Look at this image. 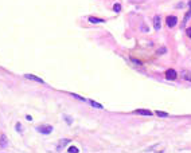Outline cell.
Wrapping results in <instances>:
<instances>
[{
  "label": "cell",
  "mask_w": 191,
  "mask_h": 153,
  "mask_svg": "<svg viewBox=\"0 0 191 153\" xmlns=\"http://www.w3.org/2000/svg\"><path fill=\"white\" fill-rule=\"evenodd\" d=\"M36 132H39L42 134H50L53 132V126L51 125H40V126H36Z\"/></svg>",
  "instance_id": "1"
},
{
  "label": "cell",
  "mask_w": 191,
  "mask_h": 153,
  "mask_svg": "<svg viewBox=\"0 0 191 153\" xmlns=\"http://www.w3.org/2000/svg\"><path fill=\"white\" fill-rule=\"evenodd\" d=\"M166 23H167V26L170 27V28H172V27L176 26V23H178V18L176 16H168V18L166 19Z\"/></svg>",
  "instance_id": "2"
},
{
  "label": "cell",
  "mask_w": 191,
  "mask_h": 153,
  "mask_svg": "<svg viewBox=\"0 0 191 153\" xmlns=\"http://www.w3.org/2000/svg\"><path fill=\"white\" fill-rule=\"evenodd\" d=\"M178 74H176V71L174 70V69H168V70L166 71V78L170 79V81H174V79H176Z\"/></svg>",
  "instance_id": "3"
},
{
  "label": "cell",
  "mask_w": 191,
  "mask_h": 153,
  "mask_svg": "<svg viewBox=\"0 0 191 153\" xmlns=\"http://www.w3.org/2000/svg\"><path fill=\"white\" fill-rule=\"evenodd\" d=\"M24 78L31 79V81H35V82H38V83H45L43 79L39 78V77H36V75H34V74H24Z\"/></svg>",
  "instance_id": "4"
},
{
  "label": "cell",
  "mask_w": 191,
  "mask_h": 153,
  "mask_svg": "<svg viewBox=\"0 0 191 153\" xmlns=\"http://www.w3.org/2000/svg\"><path fill=\"white\" fill-rule=\"evenodd\" d=\"M133 113L135 114H140V116H148V117H151L152 114H153L151 110H147V109H137V110H135Z\"/></svg>",
  "instance_id": "5"
},
{
  "label": "cell",
  "mask_w": 191,
  "mask_h": 153,
  "mask_svg": "<svg viewBox=\"0 0 191 153\" xmlns=\"http://www.w3.org/2000/svg\"><path fill=\"white\" fill-rule=\"evenodd\" d=\"M160 26H162V23H160V16H157L156 15L155 18H153V28H155L156 31L160 30Z\"/></svg>",
  "instance_id": "6"
},
{
  "label": "cell",
  "mask_w": 191,
  "mask_h": 153,
  "mask_svg": "<svg viewBox=\"0 0 191 153\" xmlns=\"http://www.w3.org/2000/svg\"><path fill=\"white\" fill-rule=\"evenodd\" d=\"M7 146V137L5 134H1L0 136V148H5Z\"/></svg>",
  "instance_id": "7"
},
{
  "label": "cell",
  "mask_w": 191,
  "mask_h": 153,
  "mask_svg": "<svg viewBox=\"0 0 191 153\" xmlns=\"http://www.w3.org/2000/svg\"><path fill=\"white\" fill-rule=\"evenodd\" d=\"M88 20H89L90 23H94V24H96V23H104V22H105L104 19H100V18H94V16H90V18L88 19Z\"/></svg>",
  "instance_id": "8"
},
{
  "label": "cell",
  "mask_w": 191,
  "mask_h": 153,
  "mask_svg": "<svg viewBox=\"0 0 191 153\" xmlns=\"http://www.w3.org/2000/svg\"><path fill=\"white\" fill-rule=\"evenodd\" d=\"M67 152H69V153H73V152L78 153V152H80V149L76 148V146H69V148H67Z\"/></svg>",
  "instance_id": "9"
},
{
  "label": "cell",
  "mask_w": 191,
  "mask_h": 153,
  "mask_svg": "<svg viewBox=\"0 0 191 153\" xmlns=\"http://www.w3.org/2000/svg\"><path fill=\"white\" fill-rule=\"evenodd\" d=\"M156 116L157 117H168V114L166 113V112H159V110L156 112Z\"/></svg>",
  "instance_id": "10"
},
{
  "label": "cell",
  "mask_w": 191,
  "mask_h": 153,
  "mask_svg": "<svg viewBox=\"0 0 191 153\" xmlns=\"http://www.w3.org/2000/svg\"><path fill=\"white\" fill-rule=\"evenodd\" d=\"M90 104H92V106L97 108V109H102V105H100V104H97V102H94V101H90Z\"/></svg>",
  "instance_id": "11"
},
{
  "label": "cell",
  "mask_w": 191,
  "mask_h": 153,
  "mask_svg": "<svg viewBox=\"0 0 191 153\" xmlns=\"http://www.w3.org/2000/svg\"><path fill=\"white\" fill-rule=\"evenodd\" d=\"M113 11H115V12H120V11H121V5L120 4H115V5H113Z\"/></svg>",
  "instance_id": "12"
},
{
  "label": "cell",
  "mask_w": 191,
  "mask_h": 153,
  "mask_svg": "<svg viewBox=\"0 0 191 153\" xmlns=\"http://www.w3.org/2000/svg\"><path fill=\"white\" fill-rule=\"evenodd\" d=\"M166 53V48L164 47H162L160 50H157V54H164Z\"/></svg>",
  "instance_id": "13"
},
{
  "label": "cell",
  "mask_w": 191,
  "mask_h": 153,
  "mask_svg": "<svg viewBox=\"0 0 191 153\" xmlns=\"http://www.w3.org/2000/svg\"><path fill=\"white\" fill-rule=\"evenodd\" d=\"M16 130L22 132V125H20V124H16Z\"/></svg>",
  "instance_id": "14"
},
{
  "label": "cell",
  "mask_w": 191,
  "mask_h": 153,
  "mask_svg": "<svg viewBox=\"0 0 191 153\" xmlns=\"http://www.w3.org/2000/svg\"><path fill=\"white\" fill-rule=\"evenodd\" d=\"M187 36L191 38V27H190V28H187Z\"/></svg>",
  "instance_id": "15"
},
{
  "label": "cell",
  "mask_w": 191,
  "mask_h": 153,
  "mask_svg": "<svg viewBox=\"0 0 191 153\" xmlns=\"http://www.w3.org/2000/svg\"><path fill=\"white\" fill-rule=\"evenodd\" d=\"M184 78H186L187 81H191V75L190 74H186V75H184Z\"/></svg>",
  "instance_id": "16"
},
{
  "label": "cell",
  "mask_w": 191,
  "mask_h": 153,
  "mask_svg": "<svg viewBox=\"0 0 191 153\" xmlns=\"http://www.w3.org/2000/svg\"><path fill=\"white\" fill-rule=\"evenodd\" d=\"M26 120H27V121H31L32 117H31V116H26Z\"/></svg>",
  "instance_id": "17"
},
{
  "label": "cell",
  "mask_w": 191,
  "mask_h": 153,
  "mask_svg": "<svg viewBox=\"0 0 191 153\" xmlns=\"http://www.w3.org/2000/svg\"><path fill=\"white\" fill-rule=\"evenodd\" d=\"M188 5H190V9H191V1H190V3H188Z\"/></svg>",
  "instance_id": "18"
}]
</instances>
